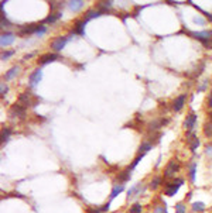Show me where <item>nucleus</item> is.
I'll return each instance as SVG.
<instances>
[{"label":"nucleus","mask_w":212,"mask_h":213,"mask_svg":"<svg viewBox=\"0 0 212 213\" xmlns=\"http://www.w3.org/2000/svg\"><path fill=\"white\" fill-rule=\"evenodd\" d=\"M204 133H205V135H208V137H212V121H207L205 123V127H204Z\"/></svg>","instance_id":"4be33fe9"},{"label":"nucleus","mask_w":212,"mask_h":213,"mask_svg":"<svg viewBox=\"0 0 212 213\" xmlns=\"http://www.w3.org/2000/svg\"><path fill=\"white\" fill-rule=\"evenodd\" d=\"M123 190H125V185H123V184L113 186V189H112V193H111V199H115L116 196H117L120 192H123Z\"/></svg>","instance_id":"dca6fc26"},{"label":"nucleus","mask_w":212,"mask_h":213,"mask_svg":"<svg viewBox=\"0 0 212 213\" xmlns=\"http://www.w3.org/2000/svg\"><path fill=\"white\" fill-rule=\"evenodd\" d=\"M10 134H11V130L10 129H3V131H2V141L5 143V141H7L10 137Z\"/></svg>","instance_id":"393cba45"},{"label":"nucleus","mask_w":212,"mask_h":213,"mask_svg":"<svg viewBox=\"0 0 212 213\" xmlns=\"http://www.w3.org/2000/svg\"><path fill=\"white\" fill-rule=\"evenodd\" d=\"M204 209H205V205L202 202H194L192 203V210L194 212H202Z\"/></svg>","instance_id":"5701e85b"},{"label":"nucleus","mask_w":212,"mask_h":213,"mask_svg":"<svg viewBox=\"0 0 212 213\" xmlns=\"http://www.w3.org/2000/svg\"><path fill=\"white\" fill-rule=\"evenodd\" d=\"M14 40H16L14 34H11V32H3L2 37H0V44H2V47H7L10 44H13Z\"/></svg>","instance_id":"423d86ee"},{"label":"nucleus","mask_w":212,"mask_h":213,"mask_svg":"<svg viewBox=\"0 0 212 213\" xmlns=\"http://www.w3.org/2000/svg\"><path fill=\"white\" fill-rule=\"evenodd\" d=\"M14 54V51H7V52H3V54H2V59L5 61V59H7V58H10V56L13 55Z\"/></svg>","instance_id":"7c9ffc66"},{"label":"nucleus","mask_w":212,"mask_h":213,"mask_svg":"<svg viewBox=\"0 0 212 213\" xmlns=\"http://www.w3.org/2000/svg\"><path fill=\"white\" fill-rule=\"evenodd\" d=\"M101 16V11L99 10H88L86 11V14H85V20H92V19H95V17H99Z\"/></svg>","instance_id":"f3484780"},{"label":"nucleus","mask_w":212,"mask_h":213,"mask_svg":"<svg viewBox=\"0 0 212 213\" xmlns=\"http://www.w3.org/2000/svg\"><path fill=\"white\" fill-rule=\"evenodd\" d=\"M195 169H197V164L192 162L191 165H189V178H191V181H195Z\"/></svg>","instance_id":"b1692460"},{"label":"nucleus","mask_w":212,"mask_h":213,"mask_svg":"<svg viewBox=\"0 0 212 213\" xmlns=\"http://www.w3.org/2000/svg\"><path fill=\"white\" fill-rule=\"evenodd\" d=\"M207 154H208V155H209V157L212 158V147H209V145H208V147H207Z\"/></svg>","instance_id":"72a5a7b5"},{"label":"nucleus","mask_w":212,"mask_h":213,"mask_svg":"<svg viewBox=\"0 0 212 213\" xmlns=\"http://www.w3.org/2000/svg\"><path fill=\"white\" fill-rule=\"evenodd\" d=\"M143 190H144V185L142 184V182L136 184V185H134L133 188H130L129 192H127V199H133V198L139 196V195H142Z\"/></svg>","instance_id":"7ed1b4c3"},{"label":"nucleus","mask_w":212,"mask_h":213,"mask_svg":"<svg viewBox=\"0 0 212 213\" xmlns=\"http://www.w3.org/2000/svg\"><path fill=\"white\" fill-rule=\"evenodd\" d=\"M209 105H211V107H212V93H211V96H209Z\"/></svg>","instance_id":"e433bc0d"},{"label":"nucleus","mask_w":212,"mask_h":213,"mask_svg":"<svg viewBox=\"0 0 212 213\" xmlns=\"http://www.w3.org/2000/svg\"><path fill=\"white\" fill-rule=\"evenodd\" d=\"M184 103H185V95H181V96H178L174 102H173V109H174L175 111L181 110L182 106H184Z\"/></svg>","instance_id":"9b49d317"},{"label":"nucleus","mask_w":212,"mask_h":213,"mask_svg":"<svg viewBox=\"0 0 212 213\" xmlns=\"http://www.w3.org/2000/svg\"><path fill=\"white\" fill-rule=\"evenodd\" d=\"M211 121H212V117H211Z\"/></svg>","instance_id":"4c0bfd02"},{"label":"nucleus","mask_w":212,"mask_h":213,"mask_svg":"<svg viewBox=\"0 0 212 213\" xmlns=\"http://www.w3.org/2000/svg\"><path fill=\"white\" fill-rule=\"evenodd\" d=\"M188 143H189V148L192 150V151H195V150L198 148V145H199V140L192 135L191 138H188Z\"/></svg>","instance_id":"aec40b11"},{"label":"nucleus","mask_w":212,"mask_h":213,"mask_svg":"<svg viewBox=\"0 0 212 213\" xmlns=\"http://www.w3.org/2000/svg\"><path fill=\"white\" fill-rule=\"evenodd\" d=\"M175 213H185V206L184 203H177L175 205Z\"/></svg>","instance_id":"c85d7f7f"},{"label":"nucleus","mask_w":212,"mask_h":213,"mask_svg":"<svg viewBox=\"0 0 212 213\" xmlns=\"http://www.w3.org/2000/svg\"><path fill=\"white\" fill-rule=\"evenodd\" d=\"M154 213H167L166 206H157V208L154 209Z\"/></svg>","instance_id":"2f4dec72"},{"label":"nucleus","mask_w":212,"mask_h":213,"mask_svg":"<svg viewBox=\"0 0 212 213\" xmlns=\"http://www.w3.org/2000/svg\"><path fill=\"white\" fill-rule=\"evenodd\" d=\"M151 150V143H143L142 145H140V148H139V153L140 154H146V153H148Z\"/></svg>","instance_id":"412c9836"},{"label":"nucleus","mask_w":212,"mask_h":213,"mask_svg":"<svg viewBox=\"0 0 212 213\" xmlns=\"http://www.w3.org/2000/svg\"><path fill=\"white\" fill-rule=\"evenodd\" d=\"M191 35L194 38H197L199 41H202L205 45H208V42H209V37L212 35L211 31H199V32H191ZM211 44V42H209Z\"/></svg>","instance_id":"39448f33"},{"label":"nucleus","mask_w":212,"mask_h":213,"mask_svg":"<svg viewBox=\"0 0 212 213\" xmlns=\"http://www.w3.org/2000/svg\"><path fill=\"white\" fill-rule=\"evenodd\" d=\"M61 16H62V14L60 13V11H57V13H54V14H51V16H48V17H47L45 20H44V23H55L57 20H60L61 19Z\"/></svg>","instance_id":"a211bd4d"},{"label":"nucleus","mask_w":212,"mask_h":213,"mask_svg":"<svg viewBox=\"0 0 212 213\" xmlns=\"http://www.w3.org/2000/svg\"><path fill=\"white\" fill-rule=\"evenodd\" d=\"M68 40H69L68 37H58V38H55L54 41L51 42V48H52L55 52L61 51V50L65 47V44H67V41H68Z\"/></svg>","instance_id":"20e7f679"},{"label":"nucleus","mask_w":212,"mask_h":213,"mask_svg":"<svg viewBox=\"0 0 212 213\" xmlns=\"http://www.w3.org/2000/svg\"><path fill=\"white\" fill-rule=\"evenodd\" d=\"M85 24H86V20H82V21H76L74 27V34H79L82 35L85 32Z\"/></svg>","instance_id":"ddd939ff"},{"label":"nucleus","mask_w":212,"mask_h":213,"mask_svg":"<svg viewBox=\"0 0 212 213\" xmlns=\"http://www.w3.org/2000/svg\"><path fill=\"white\" fill-rule=\"evenodd\" d=\"M45 32H47V28H45V27H42V26H38L34 34H36V35H38V37H41V35H44Z\"/></svg>","instance_id":"bb28decb"},{"label":"nucleus","mask_w":212,"mask_h":213,"mask_svg":"<svg viewBox=\"0 0 212 213\" xmlns=\"http://www.w3.org/2000/svg\"><path fill=\"white\" fill-rule=\"evenodd\" d=\"M180 169V164H178V160H171L166 167V171H164V176L166 178H173L175 175V172Z\"/></svg>","instance_id":"f03ea898"},{"label":"nucleus","mask_w":212,"mask_h":213,"mask_svg":"<svg viewBox=\"0 0 212 213\" xmlns=\"http://www.w3.org/2000/svg\"><path fill=\"white\" fill-rule=\"evenodd\" d=\"M19 72H20V66H17V65H16V66H13V68H11L10 71H7V74H6V81H10V79H13L16 75L19 74Z\"/></svg>","instance_id":"2eb2a0df"},{"label":"nucleus","mask_w":212,"mask_h":213,"mask_svg":"<svg viewBox=\"0 0 212 213\" xmlns=\"http://www.w3.org/2000/svg\"><path fill=\"white\" fill-rule=\"evenodd\" d=\"M102 212H108V210H109V203H106V205H103V208L101 209Z\"/></svg>","instance_id":"f704fd0d"},{"label":"nucleus","mask_w":212,"mask_h":213,"mask_svg":"<svg viewBox=\"0 0 212 213\" xmlns=\"http://www.w3.org/2000/svg\"><path fill=\"white\" fill-rule=\"evenodd\" d=\"M195 121H197V114L195 113H189L187 116V119L184 120V127L187 130H191L195 126Z\"/></svg>","instance_id":"6e6552de"},{"label":"nucleus","mask_w":212,"mask_h":213,"mask_svg":"<svg viewBox=\"0 0 212 213\" xmlns=\"http://www.w3.org/2000/svg\"><path fill=\"white\" fill-rule=\"evenodd\" d=\"M10 114L11 116H19V117H24L26 116V109H24V106H21V105H13L11 106V109H10Z\"/></svg>","instance_id":"0eeeda50"},{"label":"nucleus","mask_w":212,"mask_h":213,"mask_svg":"<svg viewBox=\"0 0 212 213\" xmlns=\"http://www.w3.org/2000/svg\"><path fill=\"white\" fill-rule=\"evenodd\" d=\"M41 78H42L41 69L38 68V69H36L31 75H30V84H31V86H36V85H37L40 81H41Z\"/></svg>","instance_id":"1a4fd4ad"},{"label":"nucleus","mask_w":212,"mask_h":213,"mask_svg":"<svg viewBox=\"0 0 212 213\" xmlns=\"http://www.w3.org/2000/svg\"><path fill=\"white\" fill-rule=\"evenodd\" d=\"M88 213H99V212H98V210H95V209H89V210H88Z\"/></svg>","instance_id":"c9c22d12"},{"label":"nucleus","mask_w":212,"mask_h":213,"mask_svg":"<svg viewBox=\"0 0 212 213\" xmlns=\"http://www.w3.org/2000/svg\"><path fill=\"white\" fill-rule=\"evenodd\" d=\"M182 184H184V179H181V178L170 182V184H167L166 185V195L167 196H174V195L178 192V189H180V186L182 185Z\"/></svg>","instance_id":"f257e3e1"},{"label":"nucleus","mask_w":212,"mask_h":213,"mask_svg":"<svg viewBox=\"0 0 212 213\" xmlns=\"http://www.w3.org/2000/svg\"><path fill=\"white\" fill-rule=\"evenodd\" d=\"M7 90H9V88L5 85V82H2V85H0V92H2V96H5L6 93H7Z\"/></svg>","instance_id":"c756f323"},{"label":"nucleus","mask_w":212,"mask_h":213,"mask_svg":"<svg viewBox=\"0 0 212 213\" xmlns=\"http://www.w3.org/2000/svg\"><path fill=\"white\" fill-rule=\"evenodd\" d=\"M2 27H10V23L5 19V16L2 17Z\"/></svg>","instance_id":"473e14b6"},{"label":"nucleus","mask_w":212,"mask_h":213,"mask_svg":"<svg viewBox=\"0 0 212 213\" xmlns=\"http://www.w3.org/2000/svg\"><path fill=\"white\" fill-rule=\"evenodd\" d=\"M85 2L82 0H78V2H68V7L71 10H74V11H78L79 9H82V6Z\"/></svg>","instance_id":"4468645a"},{"label":"nucleus","mask_w":212,"mask_h":213,"mask_svg":"<svg viewBox=\"0 0 212 213\" xmlns=\"http://www.w3.org/2000/svg\"><path fill=\"white\" fill-rule=\"evenodd\" d=\"M160 181H161V178H160V176H156V178L150 182V188H151V189H156L157 186L160 185Z\"/></svg>","instance_id":"a878e982"},{"label":"nucleus","mask_w":212,"mask_h":213,"mask_svg":"<svg viewBox=\"0 0 212 213\" xmlns=\"http://www.w3.org/2000/svg\"><path fill=\"white\" fill-rule=\"evenodd\" d=\"M130 169H127V171H123L122 174H119V176H117V181L120 182V184H123V182L129 181L130 179Z\"/></svg>","instance_id":"6ab92c4d"},{"label":"nucleus","mask_w":212,"mask_h":213,"mask_svg":"<svg viewBox=\"0 0 212 213\" xmlns=\"http://www.w3.org/2000/svg\"><path fill=\"white\" fill-rule=\"evenodd\" d=\"M19 103L21 105V106H30V105L33 106V103H31V96H30V92L23 93V95H21V96L19 97Z\"/></svg>","instance_id":"f8f14e48"},{"label":"nucleus","mask_w":212,"mask_h":213,"mask_svg":"<svg viewBox=\"0 0 212 213\" xmlns=\"http://www.w3.org/2000/svg\"><path fill=\"white\" fill-rule=\"evenodd\" d=\"M55 59H58V55L57 54H45V55H42L41 58H40V64L41 65H47L50 64V62H54Z\"/></svg>","instance_id":"9d476101"},{"label":"nucleus","mask_w":212,"mask_h":213,"mask_svg":"<svg viewBox=\"0 0 212 213\" xmlns=\"http://www.w3.org/2000/svg\"><path fill=\"white\" fill-rule=\"evenodd\" d=\"M142 205H139V203H136V205H133L132 208H130V213H142Z\"/></svg>","instance_id":"cd10ccee"}]
</instances>
